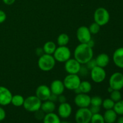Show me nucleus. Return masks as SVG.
I'll return each instance as SVG.
<instances>
[{
    "label": "nucleus",
    "mask_w": 123,
    "mask_h": 123,
    "mask_svg": "<svg viewBox=\"0 0 123 123\" xmlns=\"http://www.w3.org/2000/svg\"><path fill=\"white\" fill-rule=\"evenodd\" d=\"M74 57L80 64H85L93 57L92 48L87 43H80L74 50Z\"/></svg>",
    "instance_id": "1"
},
{
    "label": "nucleus",
    "mask_w": 123,
    "mask_h": 123,
    "mask_svg": "<svg viewBox=\"0 0 123 123\" xmlns=\"http://www.w3.org/2000/svg\"><path fill=\"white\" fill-rule=\"evenodd\" d=\"M55 65V60L54 56L44 54L40 56L38 60V66L40 69L44 72H48L52 69Z\"/></svg>",
    "instance_id": "2"
},
{
    "label": "nucleus",
    "mask_w": 123,
    "mask_h": 123,
    "mask_svg": "<svg viewBox=\"0 0 123 123\" xmlns=\"http://www.w3.org/2000/svg\"><path fill=\"white\" fill-rule=\"evenodd\" d=\"M42 103V101L37 96H29L24 100L23 106L25 110L27 111L35 112L40 109Z\"/></svg>",
    "instance_id": "3"
},
{
    "label": "nucleus",
    "mask_w": 123,
    "mask_h": 123,
    "mask_svg": "<svg viewBox=\"0 0 123 123\" xmlns=\"http://www.w3.org/2000/svg\"><path fill=\"white\" fill-rule=\"evenodd\" d=\"M95 22L100 26H103L108 23L110 19V14L108 11L103 7H99L96 10L94 14Z\"/></svg>",
    "instance_id": "4"
},
{
    "label": "nucleus",
    "mask_w": 123,
    "mask_h": 123,
    "mask_svg": "<svg viewBox=\"0 0 123 123\" xmlns=\"http://www.w3.org/2000/svg\"><path fill=\"white\" fill-rule=\"evenodd\" d=\"M71 52L69 48L64 46H59L54 53V57L55 61L60 62H65L70 58Z\"/></svg>",
    "instance_id": "5"
},
{
    "label": "nucleus",
    "mask_w": 123,
    "mask_h": 123,
    "mask_svg": "<svg viewBox=\"0 0 123 123\" xmlns=\"http://www.w3.org/2000/svg\"><path fill=\"white\" fill-rule=\"evenodd\" d=\"M92 115L89 108H79L76 112L75 121L76 123H90Z\"/></svg>",
    "instance_id": "6"
},
{
    "label": "nucleus",
    "mask_w": 123,
    "mask_h": 123,
    "mask_svg": "<svg viewBox=\"0 0 123 123\" xmlns=\"http://www.w3.org/2000/svg\"><path fill=\"white\" fill-rule=\"evenodd\" d=\"M80 77L77 74H69L66 76L63 81L65 88L70 90H74L79 86L80 84Z\"/></svg>",
    "instance_id": "7"
},
{
    "label": "nucleus",
    "mask_w": 123,
    "mask_h": 123,
    "mask_svg": "<svg viewBox=\"0 0 123 123\" xmlns=\"http://www.w3.org/2000/svg\"><path fill=\"white\" fill-rule=\"evenodd\" d=\"M109 86L114 90H121L123 88V74L116 72L112 74L109 80Z\"/></svg>",
    "instance_id": "8"
},
{
    "label": "nucleus",
    "mask_w": 123,
    "mask_h": 123,
    "mask_svg": "<svg viewBox=\"0 0 123 123\" xmlns=\"http://www.w3.org/2000/svg\"><path fill=\"white\" fill-rule=\"evenodd\" d=\"M91 70V78L94 82L100 83L105 79L106 73L103 68L97 66Z\"/></svg>",
    "instance_id": "9"
},
{
    "label": "nucleus",
    "mask_w": 123,
    "mask_h": 123,
    "mask_svg": "<svg viewBox=\"0 0 123 123\" xmlns=\"http://www.w3.org/2000/svg\"><path fill=\"white\" fill-rule=\"evenodd\" d=\"M76 36L80 43H87L91 39V34L89 28L85 26H80L77 30Z\"/></svg>",
    "instance_id": "10"
},
{
    "label": "nucleus",
    "mask_w": 123,
    "mask_h": 123,
    "mask_svg": "<svg viewBox=\"0 0 123 123\" xmlns=\"http://www.w3.org/2000/svg\"><path fill=\"white\" fill-rule=\"evenodd\" d=\"M81 64L75 59H70L65 62V70L68 74H78Z\"/></svg>",
    "instance_id": "11"
},
{
    "label": "nucleus",
    "mask_w": 123,
    "mask_h": 123,
    "mask_svg": "<svg viewBox=\"0 0 123 123\" xmlns=\"http://www.w3.org/2000/svg\"><path fill=\"white\" fill-rule=\"evenodd\" d=\"M74 103L79 108H88L91 105V97L86 94L80 93L74 97Z\"/></svg>",
    "instance_id": "12"
},
{
    "label": "nucleus",
    "mask_w": 123,
    "mask_h": 123,
    "mask_svg": "<svg viewBox=\"0 0 123 123\" xmlns=\"http://www.w3.org/2000/svg\"><path fill=\"white\" fill-rule=\"evenodd\" d=\"M12 97L13 95L8 88L0 86V105L7 106L10 104Z\"/></svg>",
    "instance_id": "13"
},
{
    "label": "nucleus",
    "mask_w": 123,
    "mask_h": 123,
    "mask_svg": "<svg viewBox=\"0 0 123 123\" xmlns=\"http://www.w3.org/2000/svg\"><path fill=\"white\" fill-rule=\"evenodd\" d=\"M51 94V91L50 88L46 85H41L37 87L36 91V96L41 101H46L49 99L50 95Z\"/></svg>",
    "instance_id": "14"
},
{
    "label": "nucleus",
    "mask_w": 123,
    "mask_h": 123,
    "mask_svg": "<svg viewBox=\"0 0 123 123\" xmlns=\"http://www.w3.org/2000/svg\"><path fill=\"white\" fill-rule=\"evenodd\" d=\"M72 112V108L68 103H60L58 109V116L61 118H68Z\"/></svg>",
    "instance_id": "15"
},
{
    "label": "nucleus",
    "mask_w": 123,
    "mask_h": 123,
    "mask_svg": "<svg viewBox=\"0 0 123 123\" xmlns=\"http://www.w3.org/2000/svg\"><path fill=\"white\" fill-rule=\"evenodd\" d=\"M65 86L63 84V82L61 80H54L50 84V90L51 92L53 94L59 96L63 93L64 91Z\"/></svg>",
    "instance_id": "16"
},
{
    "label": "nucleus",
    "mask_w": 123,
    "mask_h": 123,
    "mask_svg": "<svg viewBox=\"0 0 123 123\" xmlns=\"http://www.w3.org/2000/svg\"><path fill=\"white\" fill-rule=\"evenodd\" d=\"M113 61L118 67L123 68V47L118 48L114 52Z\"/></svg>",
    "instance_id": "17"
},
{
    "label": "nucleus",
    "mask_w": 123,
    "mask_h": 123,
    "mask_svg": "<svg viewBox=\"0 0 123 123\" xmlns=\"http://www.w3.org/2000/svg\"><path fill=\"white\" fill-rule=\"evenodd\" d=\"M103 116L105 123H114L117 119V114L113 109L106 111Z\"/></svg>",
    "instance_id": "18"
},
{
    "label": "nucleus",
    "mask_w": 123,
    "mask_h": 123,
    "mask_svg": "<svg viewBox=\"0 0 123 123\" xmlns=\"http://www.w3.org/2000/svg\"><path fill=\"white\" fill-rule=\"evenodd\" d=\"M55 108H56V105L55 103L48 100L44 101V102L42 103L40 109L46 114L54 112V111L55 110Z\"/></svg>",
    "instance_id": "19"
},
{
    "label": "nucleus",
    "mask_w": 123,
    "mask_h": 123,
    "mask_svg": "<svg viewBox=\"0 0 123 123\" xmlns=\"http://www.w3.org/2000/svg\"><path fill=\"white\" fill-rule=\"evenodd\" d=\"M109 57L107 54H101L97 56L96 59L97 66L104 68L106 67L109 62Z\"/></svg>",
    "instance_id": "20"
},
{
    "label": "nucleus",
    "mask_w": 123,
    "mask_h": 123,
    "mask_svg": "<svg viewBox=\"0 0 123 123\" xmlns=\"http://www.w3.org/2000/svg\"><path fill=\"white\" fill-rule=\"evenodd\" d=\"M43 123H61L60 117L54 112L46 114L43 120Z\"/></svg>",
    "instance_id": "21"
},
{
    "label": "nucleus",
    "mask_w": 123,
    "mask_h": 123,
    "mask_svg": "<svg viewBox=\"0 0 123 123\" xmlns=\"http://www.w3.org/2000/svg\"><path fill=\"white\" fill-rule=\"evenodd\" d=\"M56 49V46L55 43L54 42H51V41H49V42H47L46 43H45L43 48L44 54H49V55L54 54Z\"/></svg>",
    "instance_id": "22"
},
{
    "label": "nucleus",
    "mask_w": 123,
    "mask_h": 123,
    "mask_svg": "<svg viewBox=\"0 0 123 123\" xmlns=\"http://www.w3.org/2000/svg\"><path fill=\"white\" fill-rule=\"evenodd\" d=\"M24 100L25 99L21 95L16 94L14 96H13V97H12L11 103H12V105L14 106L20 107L24 104Z\"/></svg>",
    "instance_id": "23"
},
{
    "label": "nucleus",
    "mask_w": 123,
    "mask_h": 123,
    "mask_svg": "<svg viewBox=\"0 0 123 123\" xmlns=\"http://www.w3.org/2000/svg\"><path fill=\"white\" fill-rule=\"evenodd\" d=\"M79 88L82 93L87 94L91 91L92 86H91V83L89 82L88 81L84 80V81L80 82Z\"/></svg>",
    "instance_id": "24"
},
{
    "label": "nucleus",
    "mask_w": 123,
    "mask_h": 123,
    "mask_svg": "<svg viewBox=\"0 0 123 123\" xmlns=\"http://www.w3.org/2000/svg\"><path fill=\"white\" fill-rule=\"evenodd\" d=\"M68 42H69V37H68V35L66 34H61L58 37L57 43L60 46H66L68 44Z\"/></svg>",
    "instance_id": "25"
},
{
    "label": "nucleus",
    "mask_w": 123,
    "mask_h": 123,
    "mask_svg": "<svg viewBox=\"0 0 123 123\" xmlns=\"http://www.w3.org/2000/svg\"><path fill=\"white\" fill-rule=\"evenodd\" d=\"M113 109L117 115H123V100L115 102Z\"/></svg>",
    "instance_id": "26"
},
{
    "label": "nucleus",
    "mask_w": 123,
    "mask_h": 123,
    "mask_svg": "<svg viewBox=\"0 0 123 123\" xmlns=\"http://www.w3.org/2000/svg\"><path fill=\"white\" fill-rule=\"evenodd\" d=\"M114 105H115V102L112 100L111 98H106L103 101L102 105L104 109H105L106 110H108V109H113Z\"/></svg>",
    "instance_id": "27"
},
{
    "label": "nucleus",
    "mask_w": 123,
    "mask_h": 123,
    "mask_svg": "<svg viewBox=\"0 0 123 123\" xmlns=\"http://www.w3.org/2000/svg\"><path fill=\"white\" fill-rule=\"evenodd\" d=\"M91 123H105L104 118L102 115L98 113V114H92L91 117Z\"/></svg>",
    "instance_id": "28"
},
{
    "label": "nucleus",
    "mask_w": 123,
    "mask_h": 123,
    "mask_svg": "<svg viewBox=\"0 0 123 123\" xmlns=\"http://www.w3.org/2000/svg\"><path fill=\"white\" fill-rule=\"evenodd\" d=\"M121 94L119 90H113L111 92V99L114 102H117L118 101L121 100Z\"/></svg>",
    "instance_id": "29"
},
{
    "label": "nucleus",
    "mask_w": 123,
    "mask_h": 123,
    "mask_svg": "<svg viewBox=\"0 0 123 123\" xmlns=\"http://www.w3.org/2000/svg\"><path fill=\"white\" fill-rule=\"evenodd\" d=\"M103 102V100L99 96H94L91 97V106H100Z\"/></svg>",
    "instance_id": "30"
},
{
    "label": "nucleus",
    "mask_w": 123,
    "mask_h": 123,
    "mask_svg": "<svg viewBox=\"0 0 123 123\" xmlns=\"http://www.w3.org/2000/svg\"><path fill=\"white\" fill-rule=\"evenodd\" d=\"M89 30H90L91 34H96L98 33L100 31V26L97 23L94 22L92 24H91L90 27L88 28Z\"/></svg>",
    "instance_id": "31"
},
{
    "label": "nucleus",
    "mask_w": 123,
    "mask_h": 123,
    "mask_svg": "<svg viewBox=\"0 0 123 123\" xmlns=\"http://www.w3.org/2000/svg\"><path fill=\"white\" fill-rule=\"evenodd\" d=\"M34 116L37 120H43L44 117V115H45V113L41 109H40L39 110L35 112Z\"/></svg>",
    "instance_id": "32"
},
{
    "label": "nucleus",
    "mask_w": 123,
    "mask_h": 123,
    "mask_svg": "<svg viewBox=\"0 0 123 123\" xmlns=\"http://www.w3.org/2000/svg\"><path fill=\"white\" fill-rule=\"evenodd\" d=\"M86 67H87L88 69L91 70L93 68H94L96 66H97V63H96V59L92 58L91 60H90V61H88L86 64Z\"/></svg>",
    "instance_id": "33"
},
{
    "label": "nucleus",
    "mask_w": 123,
    "mask_h": 123,
    "mask_svg": "<svg viewBox=\"0 0 123 123\" xmlns=\"http://www.w3.org/2000/svg\"><path fill=\"white\" fill-rule=\"evenodd\" d=\"M78 73H79L82 76H87L88 73V69L86 67V66H84V64H82L80 66V70H79Z\"/></svg>",
    "instance_id": "34"
},
{
    "label": "nucleus",
    "mask_w": 123,
    "mask_h": 123,
    "mask_svg": "<svg viewBox=\"0 0 123 123\" xmlns=\"http://www.w3.org/2000/svg\"><path fill=\"white\" fill-rule=\"evenodd\" d=\"M90 111L92 114H96L99 113L100 111V106H91L90 109Z\"/></svg>",
    "instance_id": "35"
},
{
    "label": "nucleus",
    "mask_w": 123,
    "mask_h": 123,
    "mask_svg": "<svg viewBox=\"0 0 123 123\" xmlns=\"http://www.w3.org/2000/svg\"><path fill=\"white\" fill-rule=\"evenodd\" d=\"M7 16L4 11L0 10V24H2L6 20Z\"/></svg>",
    "instance_id": "36"
},
{
    "label": "nucleus",
    "mask_w": 123,
    "mask_h": 123,
    "mask_svg": "<svg viewBox=\"0 0 123 123\" xmlns=\"http://www.w3.org/2000/svg\"><path fill=\"white\" fill-rule=\"evenodd\" d=\"M6 111H5V110L2 108V107H0V121H3V120L6 118Z\"/></svg>",
    "instance_id": "37"
},
{
    "label": "nucleus",
    "mask_w": 123,
    "mask_h": 123,
    "mask_svg": "<svg viewBox=\"0 0 123 123\" xmlns=\"http://www.w3.org/2000/svg\"><path fill=\"white\" fill-rule=\"evenodd\" d=\"M58 96H57V95L55 94H53L51 92V94H50V96H49V99L48 100L55 103V102L58 101Z\"/></svg>",
    "instance_id": "38"
},
{
    "label": "nucleus",
    "mask_w": 123,
    "mask_h": 123,
    "mask_svg": "<svg viewBox=\"0 0 123 123\" xmlns=\"http://www.w3.org/2000/svg\"><path fill=\"white\" fill-rule=\"evenodd\" d=\"M66 100H67L66 99V97L62 94L59 95L58 97V101L60 103H65V102H66Z\"/></svg>",
    "instance_id": "39"
},
{
    "label": "nucleus",
    "mask_w": 123,
    "mask_h": 123,
    "mask_svg": "<svg viewBox=\"0 0 123 123\" xmlns=\"http://www.w3.org/2000/svg\"><path fill=\"white\" fill-rule=\"evenodd\" d=\"M43 53H44V51H43V49L42 48H38L36 49V54L38 56H42V55H43Z\"/></svg>",
    "instance_id": "40"
},
{
    "label": "nucleus",
    "mask_w": 123,
    "mask_h": 123,
    "mask_svg": "<svg viewBox=\"0 0 123 123\" xmlns=\"http://www.w3.org/2000/svg\"><path fill=\"white\" fill-rule=\"evenodd\" d=\"M16 0H2L4 3L6 5H12L14 2H15Z\"/></svg>",
    "instance_id": "41"
},
{
    "label": "nucleus",
    "mask_w": 123,
    "mask_h": 123,
    "mask_svg": "<svg viewBox=\"0 0 123 123\" xmlns=\"http://www.w3.org/2000/svg\"><path fill=\"white\" fill-rule=\"evenodd\" d=\"M87 44H88V45L90 46V47L92 48V47L94 46V41L92 40V39H91L90 41H89L88 42Z\"/></svg>",
    "instance_id": "42"
},
{
    "label": "nucleus",
    "mask_w": 123,
    "mask_h": 123,
    "mask_svg": "<svg viewBox=\"0 0 123 123\" xmlns=\"http://www.w3.org/2000/svg\"><path fill=\"white\" fill-rule=\"evenodd\" d=\"M117 123H123V116L119 117L117 119Z\"/></svg>",
    "instance_id": "43"
},
{
    "label": "nucleus",
    "mask_w": 123,
    "mask_h": 123,
    "mask_svg": "<svg viewBox=\"0 0 123 123\" xmlns=\"http://www.w3.org/2000/svg\"><path fill=\"white\" fill-rule=\"evenodd\" d=\"M74 92H75V93L76 94H79L82 93L81 91H80V89H79V87L77 88H76L75 90H74Z\"/></svg>",
    "instance_id": "44"
},
{
    "label": "nucleus",
    "mask_w": 123,
    "mask_h": 123,
    "mask_svg": "<svg viewBox=\"0 0 123 123\" xmlns=\"http://www.w3.org/2000/svg\"><path fill=\"white\" fill-rule=\"evenodd\" d=\"M113 90H113V89L111 87H110V86H109V88H108V92H110V93H111V92L112 91H113Z\"/></svg>",
    "instance_id": "45"
},
{
    "label": "nucleus",
    "mask_w": 123,
    "mask_h": 123,
    "mask_svg": "<svg viewBox=\"0 0 123 123\" xmlns=\"http://www.w3.org/2000/svg\"><path fill=\"white\" fill-rule=\"evenodd\" d=\"M61 123H70L68 121H61Z\"/></svg>",
    "instance_id": "46"
}]
</instances>
